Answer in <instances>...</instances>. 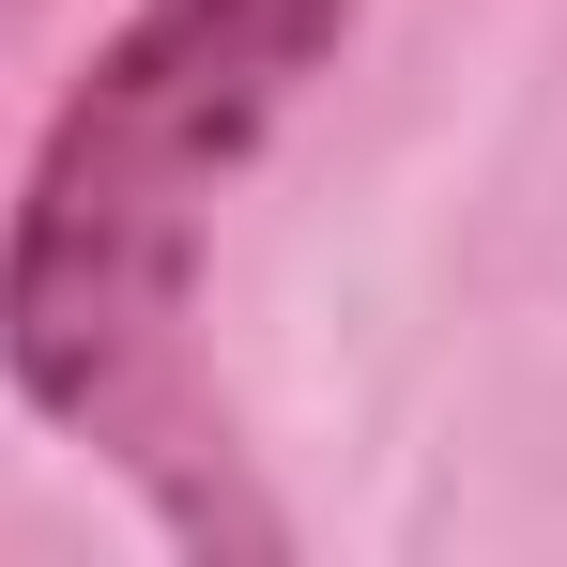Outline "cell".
Segmentation results:
<instances>
[{
    "instance_id": "6da1fadb",
    "label": "cell",
    "mask_w": 567,
    "mask_h": 567,
    "mask_svg": "<svg viewBox=\"0 0 567 567\" xmlns=\"http://www.w3.org/2000/svg\"><path fill=\"white\" fill-rule=\"evenodd\" d=\"M338 47L353 0H123L0 199L16 414L107 461L185 553H277V506L246 491V445L199 383V246L277 123L338 78Z\"/></svg>"
},
{
    "instance_id": "7a4b0ae2",
    "label": "cell",
    "mask_w": 567,
    "mask_h": 567,
    "mask_svg": "<svg viewBox=\"0 0 567 567\" xmlns=\"http://www.w3.org/2000/svg\"><path fill=\"white\" fill-rule=\"evenodd\" d=\"M31 16H47V0H0V31H31Z\"/></svg>"
}]
</instances>
